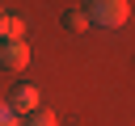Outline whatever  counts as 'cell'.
I'll use <instances>...</instances> for the list:
<instances>
[{
  "instance_id": "cell-1",
  "label": "cell",
  "mask_w": 135,
  "mask_h": 126,
  "mask_svg": "<svg viewBox=\"0 0 135 126\" xmlns=\"http://www.w3.org/2000/svg\"><path fill=\"white\" fill-rule=\"evenodd\" d=\"M84 13H89L93 25H101V29H118V25H127L131 4H127V0H89Z\"/></svg>"
},
{
  "instance_id": "cell-2",
  "label": "cell",
  "mask_w": 135,
  "mask_h": 126,
  "mask_svg": "<svg viewBox=\"0 0 135 126\" xmlns=\"http://www.w3.org/2000/svg\"><path fill=\"white\" fill-rule=\"evenodd\" d=\"M0 67H4V71L30 67V46H25V42H0Z\"/></svg>"
},
{
  "instance_id": "cell-3",
  "label": "cell",
  "mask_w": 135,
  "mask_h": 126,
  "mask_svg": "<svg viewBox=\"0 0 135 126\" xmlns=\"http://www.w3.org/2000/svg\"><path fill=\"white\" fill-rule=\"evenodd\" d=\"M8 105H13L21 118H30V113H38V109H42V97H38V88H34V84H21V88L13 92V101H8Z\"/></svg>"
},
{
  "instance_id": "cell-4",
  "label": "cell",
  "mask_w": 135,
  "mask_h": 126,
  "mask_svg": "<svg viewBox=\"0 0 135 126\" xmlns=\"http://www.w3.org/2000/svg\"><path fill=\"white\" fill-rule=\"evenodd\" d=\"M21 38H25V21L13 17V13H4L0 17V42H21Z\"/></svg>"
},
{
  "instance_id": "cell-5",
  "label": "cell",
  "mask_w": 135,
  "mask_h": 126,
  "mask_svg": "<svg viewBox=\"0 0 135 126\" xmlns=\"http://www.w3.org/2000/svg\"><path fill=\"white\" fill-rule=\"evenodd\" d=\"M0 126H25V118H21L8 101H0Z\"/></svg>"
},
{
  "instance_id": "cell-6",
  "label": "cell",
  "mask_w": 135,
  "mask_h": 126,
  "mask_svg": "<svg viewBox=\"0 0 135 126\" xmlns=\"http://www.w3.org/2000/svg\"><path fill=\"white\" fill-rule=\"evenodd\" d=\"M63 21H68V29H72V34H80V29H89V25H93V21H89V13H80V8H76V13H68Z\"/></svg>"
},
{
  "instance_id": "cell-7",
  "label": "cell",
  "mask_w": 135,
  "mask_h": 126,
  "mask_svg": "<svg viewBox=\"0 0 135 126\" xmlns=\"http://www.w3.org/2000/svg\"><path fill=\"white\" fill-rule=\"evenodd\" d=\"M25 126H59V122H55V113H51V109H38V113H30V118H25Z\"/></svg>"
},
{
  "instance_id": "cell-8",
  "label": "cell",
  "mask_w": 135,
  "mask_h": 126,
  "mask_svg": "<svg viewBox=\"0 0 135 126\" xmlns=\"http://www.w3.org/2000/svg\"><path fill=\"white\" fill-rule=\"evenodd\" d=\"M0 17H4V13H0Z\"/></svg>"
}]
</instances>
